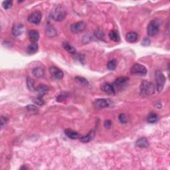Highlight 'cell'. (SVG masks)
<instances>
[{"label": "cell", "instance_id": "obj_1", "mask_svg": "<svg viewBox=\"0 0 170 170\" xmlns=\"http://www.w3.org/2000/svg\"><path fill=\"white\" fill-rule=\"evenodd\" d=\"M155 93V86L152 82L146 80L142 81L140 86V95L142 96H148Z\"/></svg>", "mask_w": 170, "mask_h": 170}, {"label": "cell", "instance_id": "obj_2", "mask_svg": "<svg viewBox=\"0 0 170 170\" xmlns=\"http://www.w3.org/2000/svg\"><path fill=\"white\" fill-rule=\"evenodd\" d=\"M66 15L65 9L61 6H57L53 10L50 17L56 21H62L65 19Z\"/></svg>", "mask_w": 170, "mask_h": 170}, {"label": "cell", "instance_id": "obj_3", "mask_svg": "<svg viewBox=\"0 0 170 170\" xmlns=\"http://www.w3.org/2000/svg\"><path fill=\"white\" fill-rule=\"evenodd\" d=\"M155 78L157 90L158 92H161L163 90V88H164L165 82V76L160 70H156L155 74Z\"/></svg>", "mask_w": 170, "mask_h": 170}, {"label": "cell", "instance_id": "obj_4", "mask_svg": "<svg viewBox=\"0 0 170 170\" xmlns=\"http://www.w3.org/2000/svg\"><path fill=\"white\" fill-rule=\"evenodd\" d=\"M159 27L160 23L157 21V20H152L150 22V23L148 25V35L149 36H155L157 35L159 32Z\"/></svg>", "mask_w": 170, "mask_h": 170}, {"label": "cell", "instance_id": "obj_5", "mask_svg": "<svg viewBox=\"0 0 170 170\" xmlns=\"http://www.w3.org/2000/svg\"><path fill=\"white\" fill-rule=\"evenodd\" d=\"M86 28V24L84 21H79L71 25L70 31L74 33H80L84 31Z\"/></svg>", "mask_w": 170, "mask_h": 170}, {"label": "cell", "instance_id": "obj_6", "mask_svg": "<svg viewBox=\"0 0 170 170\" xmlns=\"http://www.w3.org/2000/svg\"><path fill=\"white\" fill-rule=\"evenodd\" d=\"M131 73L145 75L147 73V69L144 65H140L139 63H136L132 66V69H131Z\"/></svg>", "mask_w": 170, "mask_h": 170}, {"label": "cell", "instance_id": "obj_7", "mask_svg": "<svg viewBox=\"0 0 170 170\" xmlns=\"http://www.w3.org/2000/svg\"><path fill=\"white\" fill-rule=\"evenodd\" d=\"M42 15L39 11H35L29 15L28 21L31 23L39 24L41 20Z\"/></svg>", "mask_w": 170, "mask_h": 170}, {"label": "cell", "instance_id": "obj_8", "mask_svg": "<svg viewBox=\"0 0 170 170\" xmlns=\"http://www.w3.org/2000/svg\"><path fill=\"white\" fill-rule=\"evenodd\" d=\"M49 73L50 75H51V77L55 79L60 80L63 78L64 74L63 71L56 67V66H51V67H50Z\"/></svg>", "mask_w": 170, "mask_h": 170}, {"label": "cell", "instance_id": "obj_9", "mask_svg": "<svg viewBox=\"0 0 170 170\" xmlns=\"http://www.w3.org/2000/svg\"><path fill=\"white\" fill-rule=\"evenodd\" d=\"M93 104L96 108H104L109 106L110 100L108 99H106V98H99V99L95 100Z\"/></svg>", "mask_w": 170, "mask_h": 170}, {"label": "cell", "instance_id": "obj_10", "mask_svg": "<svg viewBox=\"0 0 170 170\" xmlns=\"http://www.w3.org/2000/svg\"><path fill=\"white\" fill-rule=\"evenodd\" d=\"M101 90L108 95H114L115 94V89L113 85L110 84H104L101 86Z\"/></svg>", "mask_w": 170, "mask_h": 170}, {"label": "cell", "instance_id": "obj_11", "mask_svg": "<svg viewBox=\"0 0 170 170\" xmlns=\"http://www.w3.org/2000/svg\"><path fill=\"white\" fill-rule=\"evenodd\" d=\"M29 39L31 43H36L39 39V34L36 30H30L28 33Z\"/></svg>", "mask_w": 170, "mask_h": 170}, {"label": "cell", "instance_id": "obj_12", "mask_svg": "<svg viewBox=\"0 0 170 170\" xmlns=\"http://www.w3.org/2000/svg\"><path fill=\"white\" fill-rule=\"evenodd\" d=\"M35 91L39 96L42 97L43 96L46 95L49 91V88L45 84H40L35 88Z\"/></svg>", "mask_w": 170, "mask_h": 170}, {"label": "cell", "instance_id": "obj_13", "mask_svg": "<svg viewBox=\"0 0 170 170\" xmlns=\"http://www.w3.org/2000/svg\"><path fill=\"white\" fill-rule=\"evenodd\" d=\"M23 25L22 24H17L12 28V33L14 36H19L23 33Z\"/></svg>", "mask_w": 170, "mask_h": 170}, {"label": "cell", "instance_id": "obj_14", "mask_svg": "<svg viewBox=\"0 0 170 170\" xmlns=\"http://www.w3.org/2000/svg\"><path fill=\"white\" fill-rule=\"evenodd\" d=\"M138 39V35L135 32H129L126 36V39L130 43H134Z\"/></svg>", "mask_w": 170, "mask_h": 170}, {"label": "cell", "instance_id": "obj_15", "mask_svg": "<svg viewBox=\"0 0 170 170\" xmlns=\"http://www.w3.org/2000/svg\"><path fill=\"white\" fill-rule=\"evenodd\" d=\"M135 146L139 147V148H146L148 147L149 143L146 138H141L138 140L136 142H135Z\"/></svg>", "mask_w": 170, "mask_h": 170}, {"label": "cell", "instance_id": "obj_16", "mask_svg": "<svg viewBox=\"0 0 170 170\" xmlns=\"http://www.w3.org/2000/svg\"><path fill=\"white\" fill-rule=\"evenodd\" d=\"M65 133L66 136L72 140L77 139L78 138L80 137V135L79 133L71 129H66L65 130Z\"/></svg>", "mask_w": 170, "mask_h": 170}, {"label": "cell", "instance_id": "obj_17", "mask_svg": "<svg viewBox=\"0 0 170 170\" xmlns=\"http://www.w3.org/2000/svg\"><path fill=\"white\" fill-rule=\"evenodd\" d=\"M128 78L126 77H120L117 78L114 83V86L120 87L122 86V85L125 84L126 82H128Z\"/></svg>", "mask_w": 170, "mask_h": 170}, {"label": "cell", "instance_id": "obj_18", "mask_svg": "<svg viewBox=\"0 0 170 170\" xmlns=\"http://www.w3.org/2000/svg\"><path fill=\"white\" fill-rule=\"evenodd\" d=\"M95 131L91 130V132L86 135V136L82 137L80 140L82 142H84V143H87V142H91V140H93L94 138H95Z\"/></svg>", "mask_w": 170, "mask_h": 170}, {"label": "cell", "instance_id": "obj_19", "mask_svg": "<svg viewBox=\"0 0 170 170\" xmlns=\"http://www.w3.org/2000/svg\"><path fill=\"white\" fill-rule=\"evenodd\" d=\"M38 51V45L37 43H31L27 48V52L29 55L35 54Z\"/></svg>", "mask_w": 170, "mask_h": 170}, {"label": "cell", "instance_id": "obj_20", "mask_svg": "<svg viewBox=\"0 0 170 170\" xmlns=\"http://www.w3.org/2000/svg\"><path fill=\"white\" fill-rule=\"evenodd\" d=\"M109 37L112 41H116V42H118L120 40V35H119L118 32L116 30H112L110 31Z\"/></svg>", "mask_w": 170, "mask_h": 170}, {"label": "cell", "instance_id": "obj_21", "mask_svg": "<svg viewBox=\"0 0 170 170\" xmlns=\"http://www.w3.org/2000/svg\"><path fill=\"white\" fill-rule=\"evenodd\" d=\"M62 45H63V47L64 49L70 54H75L76 53H77V50H76L75 48L74 47H73L72 45H70L69 43L67 42H63Z\"/></svg>", "mask_w": 170, "mask_h": 170}, {"label": "cell", "instance_id": "obj_22", "mask_svg": "<svg viewBox=\"0 0 170 170\" xmlns=\"http://www.w3.org/2000/svg\"><path fill=\"white\" fill-rule=\"evenodd\" d=\"M32 73H33V75L35 76V77L39 78L43 77V75H44V70H43L41 67L37 66V67L34 68L32 70Z\"/></svg>", "mask_w": 170, "mask_h": 170}, {"label": "cell", "instance_id": "obj_23", "mask_svg": "<svg viewBox=\"0 0 170 170\" xmlns=\"http://www.w3.org/2000/svg\"><path fill=\"white\" fill-rule=\"evenodd\" d=\"M27 86L30 91H35V82H34V80L33 79H31V78H28L27 80Z\"/></svg>", "mask_w": 170, "mask_h": 170}, {"label": "cell", "instance_id": "obj_24", "mask_svg": "<svg viewBox=\"0 0 170 170\" xmlns=\"http://www.w3.org/2000/svg\"><path fill=\"white\" fill-rule=\"evenodd\" d=\"M46 34L47 36L54 37L56 35V30L52 26H48L46 29Z\"/></svg>", "mask_w": 170, "mask_h": 170}, {"label": "cell", "instance_id": "obj_25", "mask_svg": "<svg viewBox=\"0 0 170 170\" xmlns=\"http://www.w3.org/2000/svg\"><path fill=\"white\" fill-rule=\"evenodd\" d=\"M158 120V115L155 113L151 112L148 116V122L150 123H155Z\"/></svg>", "mask_w": 170, "mask_h": 170}, {"label": "cell", "instance_id": "obj_26", "mask_svg": "<svg viewBox=\"0 0 170 170\" xmlns=\"http://www.w3.org/2000/svg\"><path fill=\"white\" fill-rule=\"evenodd\" d=\"M33 102L37 106H43L45 104V101L43 99L41 96H37L35 98H33Z\"/></svg>", "mask_w": 170, "mask_h": 170}, {"label": "cell", "instance_id": "obj_27", "mask_svg": "<svg viewBox=\"0 0 170 170\" xmlns=\"http://www.w3.org/2000/svg\"><path fill=\"white\" fill-rule=\"evenodd\" d=\"M117 65V61L115 59H113V60L110 61L107 64V67L110 70H115Z\"/></svg>", "mask_w": 170, "mask_h": 170}, {"label": "cell", "instance_id": "obj_28", "mask_svg": "<svg viewBox=\"0 0 170 170\" xmlns=\"http://www.w3.org/2000/svg\"><path fill=\"white\" fill-rule=\"evenodd\" d=\"M75 80L76 81H77L79 83L81 84L82 85H86V86H88V85L89 84L88 80L82 77H76Z\"/></svg>", "mask_w": 170, "mask_h": 170}, {"label": "cell", "instance_id": "obj_29", "mask_svg": "<svg viewBox=\"0 0 170 170\" xmlns=\"http://www.w3.org/2000/svg\"><path fill=\"white\" fill-rule=\"evenodd\" d=\"M95 35L96 38L98 39L104 40V33H103V32L102 31H100V29H97V30L95 31Z\"/></svg>", "mask_w": 170, "mask_h": 170}, {"label": "cell", "instance_id": "obj_30", "mask_svg": "<svg viewBox=\"0 0 170 170\" xmlns=\"http://www.w3.org/2000/svg\"><path fill=\"white\" fill-rule=\"evenodd\" d=\"M13 6V2L11 1H10V0H8V1H4L3 3H2V6H3V8L5 9V10H9V9H10L11 7Z\"/></svg>", "mask_w": 170, "mask_h": 170}, {"label": "cell", "instance_id": "obj_31", "mask_svg": "<svg viewBox=\"0 0 170 170\" xmlns=\"http://www.w3.org/2000/svg\"><path fill=\"white\" fill-rule=\"evenodd\" d=\"M67 96H68V95L65 93H63L60 94V95H58V96H57V102H61V101H63L66 97H67Z\"/></svg>", "mask_w": 170, "mask_h": 170}, {"label": "cell", "instance_id": "obj_32", "mask_svg": "<svg viewBox=\"0 0 170 170\" xmlns=\"http://www.w3.org/2000/svg\"><path fill=\"white\" fill-rule=\"evenodd\" d=\"M27 109L29 110V111H32V112H37L39 110V108L35 105H28L27 106Z\"/></svg>", "mask_w": 170, "mask_h": 170}, {"label": "cell", "instance_id": "obj_33", "mask_svg": "<svg viewBox=\"0 0 170 170\" xmlns=\"http://www.w3.org/2000/svg\"><path fill=\"white\" fill-rule=\"evenodd\" d=\"M119 120H120L122 123L123 124H126L127 122V118L124 114H121L120 116L118 117Z\"/></svg>", "mask_w": 170, "mask_h": 170}, {"label": "cell", "instance_id": "obj_34", "mask_svg": "<svg viewBox=\"0 0 170 170\" xmlns=\"http://www.w3.org/2000/svg\"><path fill=\"white\" fill-rule=\"evenodd\" d=\"M8 120H9V119H8V117L1 116V128H3V126L6 124L7 122H8Z\"/></svg>", "mask_w": 170, "mask_h": 170}, {"label": "cell", "instance_id": "obj_35", "mask_svg": "<svg viewBox=\"0 0 170 170\" xmlns=\"http://www.w3.org/2000/svg\"><path fill=\"white\" fill-rule=\"evenodd\" d=\"M150 42L151 41L149 38H146L145 39H144L143 41H142V45L144 46H148L150 45Z\"/></svg>", "mask_w": 170, "mask_h": 170}, {"label": "cell", "instance_id": "obj_36", "mask_svg": "<svg viewBox=\"0 0 170 170\" xmlns=\"http://www.w3.org/2000/svg\"><path fill=\"white\" fill-rule=\"evenodd\" d=\"M112 125V122L110 120H106L104 122V127L107 129H109Z\"/></svg>", "mask_w": 170, "mask_h": 170}]
</instances>
